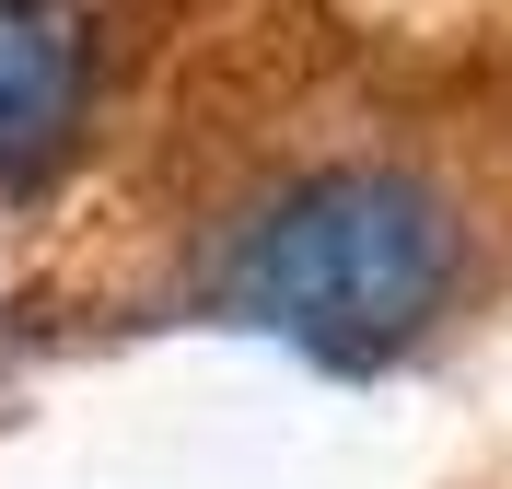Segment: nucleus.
Instances as JSON below:
<instances>
[{
  "instance_id": "nucleus-1",
  "label": "nucleus",
  "mask_w": 512,
  "mask_h": 489,
  "mask_svg": "<svg viewBox=\"0 0 512 489\" xmlns=\"http://www.w3.org/2000/svg\"><path fill=\"white\" fill-rule=\"evenodd\" d=\"M454 280V210L396 163H338L268 198L233 245V303L256 326H280L291 350L373 373L431 326Z\"/></svg>"
},
{
  "instance_id": "nucleus-2",
  "label": "nucleus",
  "mask_w": 512,
  "mask_h": 489,
  "mask_svg": "<svg viewBox=\"0 0 512 489\" xmlns=\"http://www.w3.org/2000/svg\"><path fill=\"white\" fill-rule=\"evenodd\" d=\"M94 94V24L82 0H0V187L59 163Z\"/></svg>"
}]
</instances>
